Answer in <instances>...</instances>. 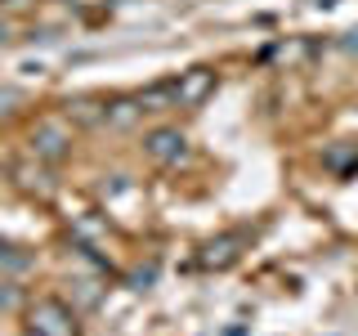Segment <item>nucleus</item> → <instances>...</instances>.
Listing matches in <instances>:
<instances>
[{"label":"nucleus","instance_id":"f257e3e1","mask_svg":"<svg viewBox=\"0 0 358 336\" xmlns=\"http://www.w3.org/2000/svg\"><path fill=\"white\" fill-rule=\"evenodd\" d=\"M31 332L36 336H76V318L63 300L45 296V300H36V309H31Z\"/></svg>","mask_w":358,"mask_h":336},{"label":"nucleus","instance_id":"f03ea898","mask_svg":"<svg viewBox=\"0 0 358 336\" xmlns=\"http://www.w3.org/2000/svg\"><path fill=\"white\" fill-rule=\"evenodd\" d=\"M143 148H148L152 162H166V166H171V162H179V157L188 153V139L175 126H157L148 139H143Z\"/></svg>","mask_w":358,"mask_h":336},{"label":"nucleus","instance_id":"7ed1b4c3","mask_svg":"<svg viewBox=\"0 0 358 336\" xmlns=\"http://www.w3.org/2000/svg\"><path fill=\"white\" fill-rule=\"evenodd\" d=\"M67 130L59 126V121H41L36 130H31V148H36V157H45V162H59V157L67 153Z\"/></svg>","mask_w":358,"mask_h":336},{"label":"nucleus","instance_id":"20e7f679","mask_svg":"<svg viewBox=\"0 0 358 336\" xmlns=\"http://www.w3.org/2000/svg\"><path fill=\"white\" fill-rule=\"evenodd\" d=\"M210 90H215V72H206V67H193V72L179 81V104H201Z\"/></svg>","mask_w":358,"mask_h":336},{"label":"nucleus","instance_id":"39448f33","mask_svg":"<svg viewBox=\"0 0 358 336\" xmlns=\"http://www.w3.org/2000/svg\"><path fill=\"white\" fill-rule=\"evenodd\" d=\"M139 112H143L139 99H117L112 108H103V121H108V126H121V130H126V126H134V121H139Z\"/></svg>","mask_w":358,"mask_h":336},{"label":"nucleus","instance_id":"423d86ee","mask_svg":"<svg viewBox=\"0 0 358 336\" xmlns=\"http://www.w3.org/2000/svg\"><path fill=\"white\" fill-rule=\"evenodd\" d=\"M27 265H31V255H27V251H18V246L0 242V269H14V274H22Z\"/></svg>","mask_w":358,"mask_h":336},{"label":"nucleus","instance_id":"0eeeda50","mask_svg":"<svg viewBox=\"0 0 358 336\" xmlns=\"http://www.w3.org/2000/svg\"><path fill=\"white\" fill-rule=\"evenodd\" d=\"M233 246H238V238H224V242H210V251H206V265H229L233 255Z\"/></svg>","mask_w":358,"mask_h":336},{"label":"nucleus","instance_id":"6e6552de","mask_svg":"<svg viewBox=\"0 0 358 336\" xmlns=\"http://www.w3.org/2000/svg\"><path fill=\"white\" fill-rule=\"evenodd\" d=\"M67 117H76V121H99L103 112H94V104H90V99H76V104H67Z\"/></svg>","mask_w":358,"mask_h":336},{"label":"nucleus","instance_id":"1a4fd4ad","mask_svg":"<svg viewBox=\"0 0 358 336\" xmlns=\"http://www.w3.org/2000/svg\"><path fill=\"white\" fill-rule=\"evenodd\" d=\"M14 305H18V287H9L5 278H0V314H5V309H14Z\"/></svg>","mask_w":358,"mask_h":336},{"label":"nucleus","instance_id":"9d476101","mask_svg":"<svg viewBox=\"0 0 358 336\" xmlns=\"http://www.w3.org/2000/svg\"><path fill=\"white\" fill-rule=\"evenodd\" d=\"M18 104V90H0V112H9Z\"/></svg>","mask_w":358,"mask_h":336},{"label":"nucleus","instance_id":"9b49d317","mask_svg":"<svg viewBox=\"0 0 358 336\" xmlns=\"http://www.w3.org/2000/svg\"><path fill=\"white\" fill-rule=\"evenodd\" d=\"M345 50H358V31H350V41H345Z\"/></svg>","mask_w":358,"mask_h":336},{"label":"nucleus","instance_id":"f8f14e48","mask_svg":"<svg viewBox=\"0 0 358 336\" xmlns=\"http://www.w3.org/2000/svg\"><path fill=\"white\" fill-rule=\"evenodd\" d=\"M5 36H9V27H5V18H0V45H5Z\"/></svg>","mask_w":358,"mask_h":336},{"label":"nucleus","instance_id":"ddd939ff","mask_svg":"<svg viewBox=\"0 0 358 336\" xmlns=\"http://www.w3.org/2000/svg\"><path fill=\"white\" fill-rule=\"evenodd\" d=\"M31 336H36V332H31Z\"/></svg>","mask_w":358,"mask_h":336}]
</instances>
